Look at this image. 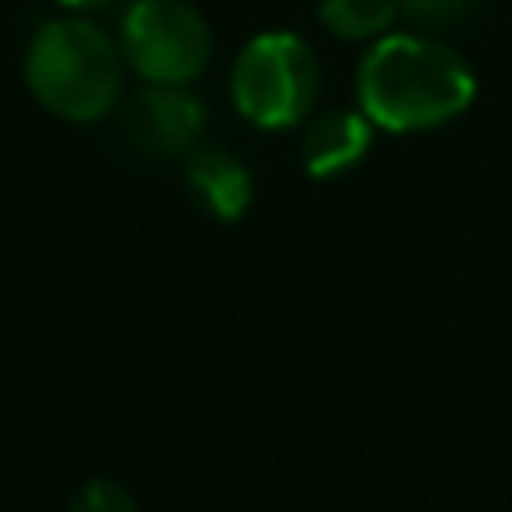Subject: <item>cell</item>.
<instances>
[{
    "instance_id": "1",
    "label": "cell",
    "mask_w": 512,
    "mask_h": 512,
    "mask_svg": "<svg viewBox=\"0 0 512 512\" xmlns=\"http://www.w3.org/2000/svg\"><path fill=\"white\" fill-rule=\"evenodd\" d=\"M360 112L384 132H424L468 112L476 76L468 60L428 32H388L356 68Z\"/></svg>"
},
{
    "instance_id": "2",
    "label": "cell",
    "mask_w": 512,
    "mask_h": 512,
    "mask_svg": "<svg viewBox=\"0 0 512 512\" xmlns=\"http://www.w3.org/2000/svg\"><path fill=\"white\" fill-rule=\"evenodd\" d=\"M24 84L52 116L96 124L116 108L124 88L120 40L88 16H56L36 28L24 52Z\"/></svg>"
},
{
    "instance_id": "3",
    "label": "cell",
    "mask_w": 512,
    "mask_h": 512,
    "mask_svg": "<svg viewBox=\"0 0 512 512\" xmlns=\"http://www.w3.org/2000/svg\"><path fill=\"white\" fill-rule=\"evenodd\" d=\"M320 96L316 52L296 32H260L252 36L232 64V100L236 112L268 132L304 124Z\"/></svg>"
},
{
    "instance_id": "4",
    "label": "cell",
    "mask_w": 512,
    "mask_h": 512,
    "mask_svg": "<svg viewBox=\"0 0 512 512\" xmlns=\"http://www.w3.org/2000/svg\"><path fill=\"white\" fill-rule=\"evenodd\" d=\"M124 64L152 88H188L212 56V28L188 0H132L120 20Z\"/></svg>"
},
{
    "instance_id": "5",
    "label": "cell",
    "mask_w": 512,
    "mask_h": 512,
    "mask_svg": "<svg viewBox=\"0 0 512 512\" xmlns=\"http://www.w3.org/2000/svg\"><path fill=\"white\" fill-rule=\"evenodd\" d=\"M204 104L192 88H152L132 104V136L148 152H188L204 128Z\"/></svg>"
},
{
    "instance_id": "6",
    "label": "cell",
    "mask_w": 512,
    "mask_h": 512,
    "mask_svg": "<svg viewBox=\"0 0 512 512\" xmlns=\"http://www.w3.org/2000/svg\"><path fill=\"white\" fill-rule=\"evenodd\" d=\"M372 120L364 112H324L316 116L308 128H304V144H300V156H304V168L320 180L328 176H344L352 172L368 152H372Z\"/></svg>"
},
{
    "instance_id": "7",
    "label": "cell",
    "mask_w": 512,
    "mask_h": 512,
    "mask_svg": "<svg viewBox=\"0 0 512 512\" xmlns=\"http://www.w3.org/2000/svg\"><path fill=\"white\" fill-rule=\"evenodd\" d=\"M184 180H188V192L200 200V208L208 216H216L220 224H232V220H240L252 208L256 180L224 148H200V152H192L188 156V168H184Z\"/></svg>"
},
{
    "instance_id": "8",
    "label": "cell",
    "mask_w": 512,
    "mask_h": 512,
    "mask_svg": "<svg viewBox=\"0 0 512 512\" xmlns=\"http://www.w3.org/2000/svg\"><path fill=\"white\" fill-rule=\"evenodd\" d=\"M316 16L340 40H380L400 20V0H320Z\"/></svg>"
},
{
    "instance_id": "9",
    "label": "cell",
    "mask_w": 512,
    "mask_h": 512,
    "mask_svg": "<svg viewBox=\"0 0 512 512\" xmlns=\"http://www.w3.org/2000/svg\"><path fill=\"white\" fill-rule=\"evenodd\" d=\"M472 12H476V0H400V16L428 36L468 24Z\"/></svg>"
},
{
    "instance_id": "10",
    "label": "cell",
    "mask_w": 512,
    "mask_h": 512,
    "mask_svg": "<svg viewBox=\"0 0 512 512\" xmlns=\"http://www.w3.org/2000/svg\"><path fill=\"white\" fill-rule=\"evenodd\" d=\"M64 512H140L132 492L116 480H88L72 492L68 508Z\"/></svg>"
},
{
    "instance_id": "11",
    "label": "cell",
    "mask_w": 512,
    "mask_h": 512,
    "mask_svg": "<svg viewBox=\"0 0 512 512\" xmlns=\"http://www.w3.org/2000/svg\"><path fill=\"white\" fill-rule=\"evenodd\" d=\"M68 12H76V16H88V12H96V8H108L112 0H60Z\"/></svg>"
}]
</instances>
